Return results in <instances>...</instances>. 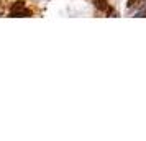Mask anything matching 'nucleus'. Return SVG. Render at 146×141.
Here are the masks:
<instances>
[{"label": "nucleus", "instance_id": "nucleus-1", "mask_svg": "<svg viewBox=\"0 0 146 141\" xmlns=\"http://www.w3.org/2000/svg\"><path fill=\"white\" fill-rule=\"evenodd\" d=\"M92 3L97 10H107V0H92Z\"/></svg>", "mask_w": 146, "mask_h": 141}, {"label": "nucleus", "instance_id": "nucleus-3", "mask_svg": "<svg viewBox=\"0 0 146 141\" xmlns=\"http://www.w3.org/2000/svg\"><path fill=\"white\" fill-rule=\"evenodd\" d=\"M138 3H139V0H128V8L135 7V5H138Z\"/></svg>", "mask_w": 146, "mask_h": 141}, {"label": "nucleus", "instance_id": "nucleus-2", "mask_svg": "<svg viewBox=\"0 0 146 141\" xmlns=\"http://www.w3.org/2000/svg\"><path fill=\"white\" fill-rule=\"evenodd\" d=\"M21 8H25V3L23 2H15L13 5H12V13H10V17H13L17 12H20Z\"/></svg>", "mask_w": 146, "mask_h": 141}]
</instances>
